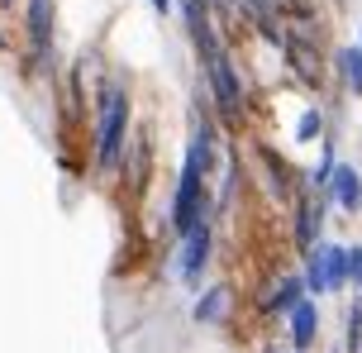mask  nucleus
I'll list each match as a JSON object with an SVG mask.
<instances>
[{"label": "nucleus", "instance_id": "11", "mask_svg": "<svg viewBox=\"0 0 362 353\" xmlns=\"http://www.w3.org/2000/svg\"><path fill=\"white\" fill-rule=\"evenodd\" d=\"M229 311H234V287H229V282H215V287L200 291V301H196V320L200 325H224Z\"/></svg>", "mask_w": 362, "mask_h": 353}, {"label": "nucleus", "instance_id": "9", "mask_svg": "<svg viewBox=\"0 0 362 353\" xmlns=\"http://www.w3.org/2000/svg\"><path fill=\"white\" fill-rule=\"evenodd\" d=\"M286 335H291V353H310L320 339V301L305 296L296 311L286 316Z\"/></svg>", "mask_w": 362, "mask_h": 353}, {"label": "nucleus", "instance_id": "16", "mask_svg": "<svg viewBox=\"0 0 362 353\" xmlns=\"http://www.w3.org/2000/svg\"><path fill=\"white\" fill-rule=\"evenodd\" d=\"M148 5H153L158 15H167V10H172V0H148Z\"/></svg>", "mask_w": 362, "mask_h": 353}, {"label": "nucleus", "instance_id": "12", "mask_svg": "<svg viewBox=\"0 0 362 353\" xmlns=\"http://www.w3.org/2000/svg\"><path fill=\"white\" fill-rule=\"evenodd\" d=\"M339 72H344L348 91L362 96V48H344V53H339Z\"/></svg>", "mask_w": 362, "mask_h": 353}, {"label": "nucleus", "instance_id": "8", "mask_svg": "<svg viewBox=\"0 0 362 353\" xmlns=\"http://www.w3.org/2000/svg\"><path fill=\"white\" fill-rule=\"evenodd\" d=\"M325 196H329V205H339L344 215H358L362 210V172L353 168V163H339L334 177H329V186H325Z\"/></svg>", "mask_w": 362, "mask_h": 353}, {"label": "nucleus", "instance_id": "3", "mask_svg": "<svg viewBox=\"0 0 362 353\" xmlns=\"http://www.w3.org/2000/svg\"><path fill=\"white\" fill-rule=\"evenodd\" d=\"M300 277H305L310 296H329V291L353 287V277H348V248L344 243H320V248H310Z\"/></svg>", "mask_w": 362, "mask_h": 353}, {"label": "nucleus", "instance_id": "13", "mask_svg": "<svg viewBox=\"0 0 362 353\" xmlns=\"http://www.w3.org/2000/svg\"><path fill=\"white\" fill-rule=\"evenodd\" d=\"M344 353H362V296L348 306V330H344Z\"/></svg>", "mask_w": 362, "mask_h": 353}, {"label": "nucleus", "instance_id": "5", "mask_svg": "<svg viewBox=\"0 0 362 353\" xmlns=\"http://www.w3.org/2000/svg\"><path fill=\"white\" fill-rule=\"evenodd\" d=\"M325 205H329V196L315 191V186H300L296 191V229H291V239H296L300 253L325 243Z\"/></svg>", "mask_w": 362, "mask_h": 353}, {"label": "nucleus", "instance_id": "17", "mask_svg": "<svg viewBox=\"0 0 362 353\" xmlns=\"http://www.w3.org/2000/svg\"><path fill=\"white\" fill-rule=\"evenodd\" d=\"M5 5H15V0H0V10H5Z\"/></svg>", "mask_w": 362, "mask_h": 353}, {"label": "nucleus", "instance_id": "2", "mask_svg": "<svg viewBox=\"0 0 362 353\" xmlns=\"http://www.w3.org/2000/svg\"><path fill=\"white\" fill-rule=\"evenodd\" d=\"M200 72H205V91H210L215 115L229 125V129H234V125H243V76H238L229 48L210 53L205 62H200Z\"/></svg>", "mask_w": 362, "mask_h": 353}, {"label": "nucleus", "instance_id": "7", "mask_svg": "<svg viewBox=\"0 0 362 353\" xmlns=\"http://www.w3.org/2000/svg\"><path fill=\"white\" fill-rule=\"evenodd\" d=\"M305 296H310L305 277H300V272H281V277H272L267 296H262V316H267V320H286Z\"/></svg>", "mask_w": 362, "mask_h": 353}, {"label": "nucleus", "instance_id": "15", "mask_svg": "<svg viewBox=\"0 0 362 353\" xmlns=\"http://www.w3.org/2000/svg\"><path fill=\"white\" fill-rule=\"evenodd\" d=\"M320 129H325V115H320V110H305V120H300V129H296V134H300V139H315Z\"/></svg>", "mask_w": 362, "mask_h": 353}, {"label": "nucleus", "instance_id": "10", "mask_svg": "<svg viewBox=\"0 0 362 353\" xmlns=\"http://www.w3.org/2000/svg\"><path fill=\"white\" fill-rule=\"evenodd\" d=\"M124 182L139 191V186L148 182V168H153V144H148V129H134L129 134V149H124Z\"/></svg>", "mask_w": 362, "mask_h": 353}, {"label": "nucleus", "instance_id": "18", "mask_svg": "<svg viewBox=\"0 0 362 353\" xmlns=\"http://www.w3.org/2000/svg\"><path fill=\"white\" fill-rule=\"evenodd\" d=\"M358 48H362V29H358Z\"/></svg>", "mask_w": 362, "mask_h": 353}, {"label": "nucleus", "instance_id": "4", "mask_svg": "<svg viewBox=\"0 0 362 353\" xmlns=\"http://www.w3.org/2000/svg\"><path fill=\"white\" fill-rule=\"evenodd\" d=\"M24 38H29V72H48L53 62V0H29L24 10Z\"/></svg>", "mask_w": 362, "mask_h": 353}, {"label": "nucleus", "instance_id": "14", "mask_svg": "<svg viewBox=\"0 0 362 353\" xmlns=\"http://www.w3.org/2000/svg\"><path fill=\"white\" fill-rule=\"evenodd\" d=\"M348 277H353V287H358V296H362V243L348 248Z\"/></svg>", "mask_w": 362, "mask_h": 353}, {"label": "nucleus", "instance_id": "6", "mask_svg": "<svg viewBox=\"0 0 362 353\" xmlns=\"http://www.w3.org/2000/svg\"><path fill=\"white\" fill-rule=\"evenodd\" d=\"M210 258H215V224L200 220L186 239H181V258H177V277L186 282V287H200L205 282V267H210Z\"/></svg>", "mask_w": 362, "mask_h": 353}, {"label": "nucleus", "instance_id": "1", "mask_svg": "<svg viewBox=\"0 0 362 353\" xmlns=\"http://www.w3.org/2000/svg\"><path fill=\"white\" fill-rule=\"evenodd\" d=\"M134 96L119 76H105L100 81V96H95V172L110 177V172L124 163L129 134H134Z\"/></svg>", "mask_w": 362, "mask_h": 353}]
</instances>
